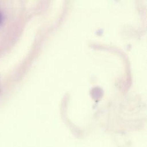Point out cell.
<instances>
[{
  "mask_svg": "<svg viewBox=\"0 0 147 147\" xmlns=\"http://www.w3.org/2000/svg\"><path fill=\"white\" fill-rule=\"evenodd\" d=\"M2 14L0 13V24L2 21Z\"/></svg>",
  "mask_w": 147,
  "mask_h": 147,
  "instance_id": "obj_1",
  "label": "cell"
},
{
  "mask_svg": "<svg viewBox=\"0 0 147 147\" xmlns=\"http://www.w3.org/2000/svg\"><path fill=\"white\" fill-rule=\"evenodd\" d=\"M0 92H1V89H0Z\"/></svg>",
  "mask_w": 147,
  "mask_h": 147,
  "instance_id": "obj_2",
  "label": "cell"
}]
</instances>
